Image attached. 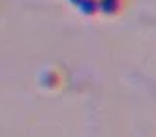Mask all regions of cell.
<instances>
[{
  "label": "cell",
  "instance_id": "4",
  "mask_svg": "<svg viewBox=\"0 0 156 137\" xmlns=\"http://www.w3.org/2000/svg\"><path fill=\"white\" fill-rule=\"evenodd\" d=\"M68 2H70L72 6H75V8H77V6H79V4L83 2V0H68Z\"/></svg>",
  "mask_w": 156,
  "mask_h": 137
},
{
  "label": "cell",
  "instance_id": "2",
  "mask_svg": "<svg viewBox=\"0 0 156 137\" xmlns=\"http://www.w3.org/2000/svg\"><path fill=\"white\" fill-rule=\"evenodd\" d=\"M81 15H87V17H92L96 13H100V4L98 0H83V2L77 6Z\"/></svg>",
  "mask_w": 156,
  "mask_h": 137
},
{
  "label": "cell",
  "instance_id": "3",
  "mask_svg": "<svg viewBox=\"0 0 156 137\" xmlns=\"http://www.w3.org/2000/svg\"><path fill=\"white\" fill-rule=\"evenodd\" d=\"M41 83L45 85V86H53V88H57L58 85H60V77H58V73L57 72H47V73H43V77H41Z\"/></svg>",
  "mask_w": 156,
  "mask_h": 137
},
{
  "label": "cell",
  "instance_id": "1",
  "mask_svg": "<svg viewBox=\"0 0 156 137\" xmlns=\"http://www.w3.org/2000/svg\"><path fill=\"white\" fill-rule=\"evenodd\" d=\"M98 4H100V13L111 17V15H119L122 11L124 0H98Z\"/></svg>",
  "mask_w": 156,
  "mask_h": 137
}]
</instances>
